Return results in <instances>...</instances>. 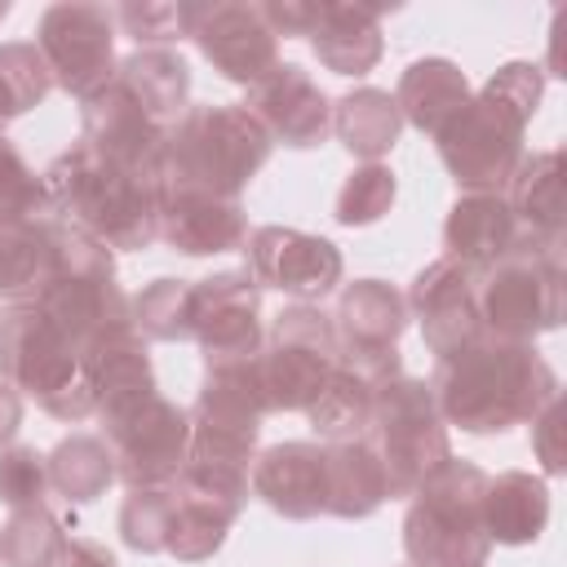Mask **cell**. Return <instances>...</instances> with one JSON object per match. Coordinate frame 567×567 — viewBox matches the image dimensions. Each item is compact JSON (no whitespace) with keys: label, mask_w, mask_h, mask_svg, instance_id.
Listing matches in <instances>:
<instances>
[{"label":"cell","mask_w":567,"mask_h":567,"mask_svg":"<svg viewBox=\"0 0 567 567\" xmlns=\"http://www.w3.org/2000/svg\"><path fill=\"white\" fill-rule=\"evenodd\" d=\"M430 390L443 425L465 434H505L558 399V372L536 341H501L483 332L474 346L434 359Z\"/></svg>","instance_id":"6da1fadb"},{"label":"cell","mask_w":567,"mask_h":567,"mask_svg":"<svg viewBox=\"0 0 567 567\" xmlns=\"http://www.w3.org/2000/svg\"><path fill=\"white\" fill-rule=\"evenodd\" d=\"M545 97V71L536 62H505L478 93L434 133L439 159L461 190H505L518 168L527 124Z\"/></svg>","instance_id":"7a4b0ae2"},{"label":"cell","mask_w":567,"mask_h":567,"mask_svg":"<svg viewBox=\"0 0 567 567\" xmlns=\"http://www.w3.org/2000/svg\"><path fill=\"white\" fill-rule=\"evenodd\" d=\"M44 190L58 217L89 230L111 252H142L159 239V182L106 164L84 142L49 159Z\"/></svg>","instance_id":"3957f363"},{"label":"cell","mask_w":567,"mask_h":567,"mask_svg":"<svg viewBox=\"0 0 567 567\" xmlns=\"http://www.w3.org/2000/svg\"><path fill=\"white\" fill-rule=\"evenodd\" d=\"M275 142L239 102H190L164 133L159 186L239 199Z\"/></svg>","instance_id":"277c9868"},{"label":"cell","mask_w":567,"mask_h":567,"mask_svg":"<svg viewBox=\"0 0 567 567\" xmlns=\"http://www.w3.org/2000/svg\"><path fill=\"white\" fill-rule=\"evenodd\" d=\"M0 377L53 421L75 425L97 412L84 350L31 297L0 306Z\"/></svg>","instance_id":"5b68a950"},{"label":"cell","mask_w":567,"mask_h":567,"mask_svg":"<svg viewBox=\"0 0 567 567\" xmlns=\"http://www.w3.org/2000/svg\"><path fill=\"white\" fill-rule=\"evenodd\" d=\"M31 301L84 350L106 323L128 319V297L115 284V252L66 217L49 213V261Z\"/></svg>","instance_id":"8992f818"},{"label":"cell","mask_w":567,"mask_h":567,"mask_svg":"<svg viewBox=\"0 0 567 567\" xmlns=\"http://www.w3.org/2000/svg\"><path fill=\"white\" fill-rule=\"evenodd\" d=\"M487 474L447 456L412 496L403 514V554L412 567H487L492 540L483 532Z\"/></svg>","instance_id":"52a82bcc"},{"label":"cell","mask_w":567,"mask_h":567,"mask_svg":"<svg viewBox=\"0 0 567 567\" xmlns=\"http://www.w3.org/2000/svg\"><path fill=\"white\" fill-rule=\"evenodd\" d=\"M567 310V270L563 239L518 235V244L478 270V319L487 337L536 341L563 323Z\"/></svg>","instance_id":"ba28073f"},{"label":"cell","mask_w":567,"mask_h":567,"mask_svg":"<svg viewBox=\"0 0 567 567\" xmlns=\"http://www.w3.org/2000/svg\"><path fill=\"white\" fill-rule=\"evenodd\" d=\"M359 439L381 461L390 496H412L452 456V439H447V425L439 416L430 381L408 377V372L377 390L372 416H368Z\"/></svg>","instance_id":"9c48e42d"},{"label":"cell","mask_w":567,"mask_h":567,"mask_svg":"<svg viewBox=\"0 0 567 567\" xmlns=\"http://www.w3.org/2000/svg\"><path fill=\"white\" fill-rule=\"evenodd\" d=\"M337 368V328L310 301L284 306L261 341L257 372L266 385L270 412H306Z\"/></svg>","instance_id":"30bf717a"},{"label":"cell","mask_w":567,"mask_h":567,"mask_svg":"<svg viewBox=\"0 0 567 567\" xmlns=\"http://www.w3.org/2000/svg\"><path fill=\"white\" fill-rule=\"evenodd\" d=\"M97 439L111 447L120 483L159 487L173 483L190 456V412L155 390L111 416H97Z\"/></svg>","instance_id":"8fae6325"},{"label":"cell","mask_w":567,"mask_h":567,"mask_svg":"<svg viewBox=\"0 0 567 567\" xmlns=\"http://www.w3.org/2000/svg\"><path fill=\"white\" fill-rule=\"evenodd\" d=\"M35 49L49 62L53 89L84 102L115 75V13L93 0H58L40 13Z\"/></svg>","instance_id":"7c38bea8"},{"label":"cell","mask_w":567,"mask_h":567,"mask_svg":"<svg viewBox=\"0 0 567 567\" xmlns=\"http://www.w3.org/2000/svg\"><path fill=\"white\" fill-rule=\"evenodd\" d=\"M190 328H195L204 368L257 359L266 328H261V288L252 284V275L217 270V275L190 279Z\"/></svg>","instance_id":"4fadbf2b"},{"label":"cell","mask_w":567,"mask_h":567,"mask_svg":"<svg viewBox=\"0 0 567 567\" xmlns=\"http://www.w3.org/2000/svg\"><path fill=\"white\" fill-rule=\"evenodd\" d=\"M248 275L257 288L288 292L297 301H319L341 284L346 257L328 235H310L297 226H257L244 239Z\"/></svg>","instance_id":"5bb4252c"},{"label":"cell","mask_w":567,"mask_h":567,"mask_svg":"<svg viewBox=\"0 0 567 567\" xmlns=\"http://www.w3.org/2000/svg\"><path fill=\"white\" fill-rule=\"evenodd\" d=\"M164 133L146 111L142 102L111 75V84H102L93 97L80 102V142L102 155L106 164L115 168H128L137 177H151L159 182V168H164Z\"/></svg>","instance_id":"9a60e30c"},{"label":"cell","mask_w":567,"mask_h":567,"mask_svg":"<svg viewBox=\"0 0 567 567\" xmlns=\"http://www.w3.org/2000/svg\"><path fill=\"white\" fill-rule=\"evenodd\" d=\"M190 40L221 80L244 89H252L266 71L279 66V35L266 27L261 4H248V0L195 4Z\"/></svg>","instance_id":"2e32d148"},{"label":"cell","mask_w":567,"mask_h":567,"mask_svg":"<svg viewBox=\"0 0 567 567\" xmlns=\"http://www.w3.org/2000/svg\"><path fill=\"white\" fill-rule=\"evenodd\" d=\"M403 301H408V315L421 319V337H425L434 359H447V354H456L483 337L478 270L456 261V257H439L425 270H416Z\"/></svg>","instance_id":"e0dca14e"},{"label":"cell","mask_w":567,"mask_h":567,"mask_svg":"<svg viewBox=\"0 0 567 567\" xmlns=\"http://www.w3.org/2000/svg\"><path fill=\"white\" fill-rule=\"evenodd\" d=\"M239 106L266 128L270 142L288 151H310L332 133V97L297 62H279L275 71H266Z\"/></svg>","instance_id":"ac0fdd59"},{"label":"cell","mask_w":567,"mask_h":567,"mask_svg":"<svg viewBox=\"0 0 567 567\" xmlns=\"http://www.w3.org/2000/svg\"><path fill=\"white\" fill-rule=\"evenodd\" d=\"M394 377H403L399 350H381V354H346V350H337V368L328 372L323 390L306 408L310 430L323 443L359 439L363 425H368V416H372L377 390L390 385Z\"/></svg>","instance_id":"d6986e66"},{"label":"cell","mask_w":567,"mask_h":567,"mask_svg":"<svg viewBox=\"0 0 567 567\" xmlns=\"http://www.w3.org/2000/svg\"><path fill=\"white\" fill-rule=\"evenodd\" d=\"M248 487L261 505H270L279 518L306 523L323 514L328 483H323V443L310 439H284L252 456Z\"/></svg>","instance_id":"ffe728a7"},{"label":"cell","mask_w":567,"mask_h":567,"mask_svg":"<svg viewBox=\"0 0 567 567\" xmlns=\"http://www.w3.org/2000/svg\"><path fill=\"white\" fill-rule=\"evenodd\" d=\"M159 239L182 257L230 252L248 239V213L239 199L159 186Z\"/></svg>","instance_id":"44dd1931"},{"label":"cell","mask_w":567,"mask_h":567,"mask_svg":"<svg viewBox=\"0 0 567 567\" xmlns=\"http://www.w3.org/2000/svg\"><path fill=\"white\" fill-rule=\"evenodd\" d=\"M84 368H89V381H93V394H97L93 416H111V412L155 394L151 350H146V337L133 328V315L106 323L84 346Z\"/></svg>","instance_id":"7402d4cb"},{"label":"cell","mask_w":567,"mask_h":567,"mask_svg":"<svg viewBox=\"0 0 567 567\" xmlns=\"http://www.w3.org/2000/svg\"><path fill=\"white\" fill-rule=\"evenodd\" d=\"M385 9H399V4L323 0L319 4V22L306 35L315 58L332 75H368L381 62V53H385V35H381V13Z\"/></svg>","instance_id":"603a6c76"},{"label":"cell","mask_w":567,"mask_h":567,"mask_svg":"<svg viewBox=\"0 0 567 567\" xmlns=\"http://www.w3.org/2000/svg\"><path fill=\"white\" fill-rule=\"evenodd\" d=\"M523 226L509 213L501 190H461L443 221V257H456L474 270H487L518 244Z\"/></svg>","instance_id":"cb8c5ba5"},{"label":"cell","mask_w":567,"mask_h":567,"mask_svg":"<svg viewBox=\"0 0 567 567\" xmlns=\"http://www.w3.org/2000/svg\"><path fill=\"white\" fill-rule=\"evenodd\" d=\"M332 328H337V350L346 354L399 350V337L408 328V301L385 279H354L337 297Z\"/></svg>","instance_id":"d4e9b609"},{"label":"cell","mask_w":567,"mask_h":567,"mask_svg":"<svg viewBox=\"0 0 567 567\" xmlns=\"http://www.w3.org/2000/svg\"><path fill=\"white\" fill-rule=\"evenodd\" d=\"M563 151H532L518 159V168L505 182V204L518 217V226L536 239H567V199H563Z\"/></svg>","instance_id":"484cf974"},{"label":"cell","mask_w":567,"mask_h":567,"mask_svg":"<svg viewBox=\"0 0 567 567\" xmlns=\"http://www.w3.org/2000/svg\"><path fill=\"white\" fill-rule=\"evenodd\" d=\"M549 527V483L532 470H501L483 492V532L492 545H532Z\"/></svg>","instance_id":"4316f807"},{"label":"cell","mask_w":567,"mask_h":567,"mask_svg":"<svg viewBox=\"0 0 567 567\" xmlns=\"http://www.w3.org/2000/svg\"><path fill=\"white\" fill-rule=\"evenodd\" d=\"M323 483H328V501L323 514L332 518H368L390 501V483L381 461L372 456V447L363 439H341V443H323Z\"/></svg>","instance_id":"83f0119b"},{"label":"cell","mask_w":567,"mask_h":567,"mask_svg":"<svg viewBox=\"0 0 567 567\" xmlns=\"http://www.w3.org/2000/svg\"><path fill=\"white\" fill-rule=\"evenodd\" d=\"M465 102H470V80L452 58H416V62H408V71L399 75V89H394V106H399L403 124H412V128H421L430 137Z\"/></svg>","instance_id":"f1b7e54d"},{"label":"cell","mask_w":567,"mask_h":567,"mask_svg":"<svg viewBox=\"0 0 567 567\" xmlns=\"http://www.w3.org/2000/svg\"><path fill=\"white\" fill-rule=\"evenodd\" d=\"M115 80L142 102V111L168 128L190 106V62L177 49H133L115 62Z\"/></svg>","instance_id":"f546056e"},{"label":"cell","mask_w":567,"mask_h":567,"mask_svg":"<svg viewBox=\"0 0 567 567\" xmlns=\"http://www.w3.org/2000/svg\"><path fill=\"white\" fill-rule=\"evenodd\" d=\"M332 133L354 159L381 164V155H390L399 133H403V115L394 106V93L372 89V84L341 93L332 102Z\"/></svg>","instance_id":"4dcf8cb0"},{"label":"cell","mask_w":567,"mask_h":567,"mask_svg":"<svg viewBox=\"0 0 567 567\" xmlns=\"http://www.w3.org/2000/svg\"><path fill=\"white\" fill-rule=\"evenodd\" d=\"M44 470H49V492H58L66 505H93L115 483L111 447L97 434H66L44 456Z\"/></svg>","instance_id":"1f68e13d"},{"label":"cell","mask_w":567,"mask_h":567,"mask_svg":"<svg viewBox=\"0 0 567 567\" xmlns=\"http://www.w3.org/2000/svg\"><path fill=\"white\" fill-rule=\"evenodd\" d=\"M66 527L49 505L9 509L0 527V563L4 567H62L66 558Z\"/></svg>","instance_id":"d6a6232c"},{"label":"cell","mask_w":567,"mask_h":567,"mask_svg":"<svg viewBox=\"0 0 567 567\" xmlns=\"http://www.w3.org/2000/svg\"><path fill=\"white\" fill-rule=\"evenodd\" d=\"M133 328L146 341H195L190 328V279L159 275L128 301Z\"/></svg>","instance_id":"836d02e7"},{"label":"cell","mask_w":567,"mask_h":567,"mask_svg":"<svg viewBox=\"0 0 567 567\" xmlns=\"http://www.w3.org/2000/svg\"><path fill=\"white\" fill-rule=\"evenodd\" d=\"M53 89L49 62L35 49V40H9L0 44V128L40 106Z\"/></svg>","instance_id":"e575fe53"},{"label":"cell","mask_w":567,"mask_h":567,"mask_svg":"<svg viewBox=\"0 0 567 567\" xmlns=\"http://www.w3.org/2000/svg\"><path fill=\"white\" fill-rule=\"evenodd\" d=\"M49 261V217L35 221H0V292L31 297Z\"/></svg>","instance_id":"d590c367"},{"label":"cell","mask_w":567,"mask_h":567,"mask_svg":"<svg viewBox=\"0 0 567 567\" xmlns=\"http://www.w3.org/2000/svg\"><path fill=\"white\" fill-rule=\"evenodd\" d=\"M177 514V492L173 483L159 487H128L124 505H120V540L137 554H164L168 545V527Z\"/></svg>","instance_id":"8d00e7d4"},{"label":"cell","mask_w":567,"mask_h":567,"mask_svg":"<svg viewBox=\"0 0 567 567\" xmlns=\"http://www.w3.org/2000/svg\"><path fill=\"white\" fill-rule=\"evenodd\" d=\"M394 195H399V182H394V168L390 164H354L337 190V208L332 217L341 226H372L381 221L390 208H394Z\"/></svg>","instance_id":"74e56055"},{"label":"cell","mask_w":567,"mask_h":567,"mask_svg":"<svg viewBox=\"0 0 567 567\" xmlns=\"http://www.w3.org/2000/svg\"><path fill=\"white\" fill-rule=\"evenodd\" d=\"M115 13V27H124V35L137 40V49H173L177 40H190V22H195V4L182 0H133V4H120L111 9Z\"/></svg>","instance_id":"f35d334b"},{"label":"cell","mask_w":567,"mask_h":567,"mask_svg":"<svg viewBox=\"0 0 567 567\" xmlns=\"http://www.w3.org/2000/svg\"><path fill=\"white\" fill-rule=\"evenodd\" d=\"M49 213L53 204L44 190V173H35L27 155L0 133V221H35Z\"/></svg>","instance_id":"ab89813d"},{"label":"cell","mask_w":567,"mask_h":567,"mask_svg":"<svg viewBox=\"0 0 567 567\" xmlns=\"http://www.w3.org/2000/svg\"><path fill=\"white\" fill-rule=\"evenodd\" d=\"M44 496H49L44 452H35L27 443L0 447V505L4 509H27V505H44Z\"/></svg>","instance_id":"60d3db41"},{"label":"cell","mask_w":567,"mask_h":567,"mask_svg":"<svg viewBox=\"0 0 567 567\" xmlns=\"http://www.w3.org/2000/svg\"><path fill=\"white\" fill-rule=\"evenodd\" d=\"M226 532H230V527H226L221 518H213V514H204V509L177 501V514H173L164 554H173L177 563H208V558L226 545Z\"/></svg>","instance_id":"b9f144b4"},{"label":"cell","mask_w":567,"mask_h":567,"mask_svg":"<svg viewBox=\"0 0 567 567\" xmlns=\"http://www.w3.org/2000/svg\"><path fill=\"white\" fill-rule=\"evenodd\" d=\"M532 452L540 461V478L563 474L567 470V452H563V399H549L532 421Z\"/></svg>","instance_id":"7bdbcfd3"},{"label":"cell","mask_w":567,"mask_h":567,"mask_svg":"<svg viewBox=\"0 0 567 567\" xmlns=\"http://www.w3.org/2000/svg\"><path fill=\"white\" fill-rule=\"evenodd\" d=\"M319 4L323 0H266L261 18L275 35H310L319 22Z\"/></svg>","instance_id":"ee69618b"},{"label":"cell","mask_w":567,"mask_h":567,"mask_svg":"<svg viewBox=\"0 0 567 567\" xmlns=\"http://www.w3.org/2000/svg\"><path fill=\"white\" fill-rule=\"evenodd\" d=\"M62 567H120V563H115V554H111L102 540H89V536H71Z\"/></svg>","instance_id":"f6af8a7d"},{"label":"cell","mask_w":567,"mask_h":567,"mask_svg":"<svg viewBox=\"0 0 567 567\" xmlns=\"http://www.w3.org/2000/svg\"><path fill=\"white\" fill-rule=\"evenodd\" d=\"M18 430H22V394L0 377V447H9Z\"/></svg>","instance_id":"bcb514c9"},{"label":"cell","mask_w":567,"mask_h":567,"mask_svg":"<svg viewBox=\"0 0 567 567\" xmlns=\"http://www.w3.org/2000/svg\"><path fill=\"white\" fill-rule=\"evenodd\" d=\"M9 13H13V4H9V0H0V22H4Z\"/></svg>","instance_id":"7dc6e473"}]
</instances>
